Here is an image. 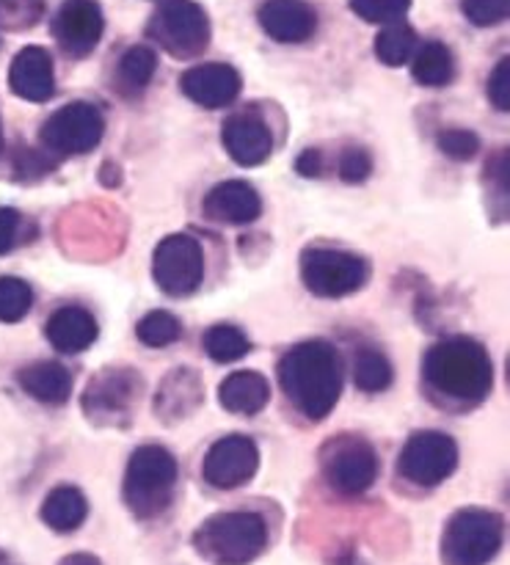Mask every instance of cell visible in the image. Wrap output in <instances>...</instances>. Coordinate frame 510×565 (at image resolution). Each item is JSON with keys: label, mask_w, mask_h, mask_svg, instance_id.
Instances as JSON below:
<instances>
[{"label": "cell", "mask_w": 510, "mask_h": 565, "mask_svg": "<svg viewBox=\"0 0 510 565\" xmlns=\"http://www.w3.org/2000/svg\"><path fill=\"white\" fill-rule=\"evenodd\" d=\"M20 235V213L11 207H0V254L11 252Z\"/></svg>", "instance_id": "38"}, {"label": "cell", "mask_w": 510, "mask_h": 565, "mask_svg": "<svg viewBox=\"0 0 510 565\" xmlns=\"http://www.w3.org/2000/svg\"><path fill=\"white\" fill-rule=\"evenodd\" d=\"M152 276L166 296H191L204 276V254L191 235H169L152 254Z\"/></svg>", "instance_id": "10"}, {"label": "cell", "mask_w": 510, "mask_h": 565, "mask_svg": "<svg viewBox=\"0 0 510 565\" xmlns=\"http://www.w3.org/2000/svg\"><path fill=\"white\" fill-rule=\"evenodd\" d=\"M279 384L304 417L326 419L342 392V364L334 348L323 340H309L285 353L279 362Z\"/></svg>", "instance_id": "1"}, {"label": "cell", "mask_w": 510, "mask_h": 565, "mask_svg": "<svg viewBox=\"0 0 510 565\" xmlns=\"http://www.w3.org/2000/svg\"><path fill=\"white\" fill-rule=\"evenodd\" d=\"M323 475L342 494H362L379 478V456L362 436H337L320 452Z\"/></svg>", "instance_id": "8"}, {"label": "cell", "mask_w": 510, "mask_h": 565, "mask_svg": "<svg viewBox=\"0 0 510 565\" xmlns=\"http://www.w3.org/2000/svg\"><path fill=\"white\" fill-rule=\"evenodd\" d=\"M408 6H412V0H351V9L357 11L362 20L375 22V25L401 20L408 11Z\"/></svg>", "instance_id": "33"}, {"label": "cell", "mask_w": 510, "mask_h": 565, "mask_svg": "<svg viewBox=\"0 0 510 565\" xmlns=\"http://www.w3.org/2000/svg\"><path fill=\"white\" fill-rule=\"evenodd\" d=\"M155 70H158V55H155V50L136 44L119 61V88L125 94H141L155 77Z\"/></svg>", "instance_id": "26"}, {"label": "cell", "mask_w": 510, "mask_h": 565, "mask_svg": "<svg viewBox=\"0 0 510 565\" xmlns=\"http://www.w3.org/2000/svg\"><path fill=\"white\" fill-rule=\"evenodd\" d=\"M136 334H138V340L144 342V345L166 348V345H171V342L180 340L182 326H180V320L174 318V315L158 309V312H149V315H144L141 320H138Z\"/></svg>", "instance_id": "30"}, {"label": "cell", "mask_w": 510, "mask_h": 565, "mask_svg": "<svg viewBox=\"0 0 510 565\" xmlns=\"http://www.w3.org/2000/svg\"><path fill=\"white\" fill-rule=\"evenodd\" d=\"M370 270L362 257L337 248H307L301 254V279L318 298H342L362 290Z\"/></svg>", "instance_id": "7"}, {"label": "cell", "mask_w": 510, "mask_h": 565, "mask_svg": "<svg viewBox=\"0 0 510 565\" xmlns=\"http://www.w3.org/2000/svg\"><path fill=\"white\" fill-rule=\"evenodd\" d=\"M461 9L469 22L480 28H491L508 20L510 0H464Z\"/></svg>", "instance_id": "34"}, {"label": "cell", "mask_w": 510, "mask_h": 565, "mask_svg": "<svg viewBox=\"0 0 510 565\" xmlns=\"http://www.w3.org/2000/svg\"><path fill=\"white\" fill-rule=\"evenodd\" d=\"M59 565H103V563H99V557L88 555V552H75V555L61 557Z\"/></svg>", "instance_id": "40"}, {"label": "cell", "mask_w": 510, "mask_h": 565, "mask_svg": "<svg viewBox=\"0 0 510 565\" xmlns=\"http://www.w3.org/2000/svg\"><path fill=\"white\" fill-rule=\"evenodd\" d=\"M425 381L447 401L478 406L495 386V364L480 342L469 337H450L436 342L425 356Z\"/></svg>", "instance_id": "2"}, {"label": "cell", "mask_w": 510, "mask_h": 565, "mask_svg": "<svg viewBox=\"0 0 510 565\" xmlns=\"http://www.w3.org/2000/svg\"><path fill=\"white\" fill-rule=\"evenodd\" d=\"M0 147H3V136H0Z\"/></svg>", "instance_id": "41"}, {"label": "cell", "mask_w": 510, "mask_h": 565, "mask_svg": "<svg viewBox=\"0 0 510 565\" xmlns=\"http://www.w3.org/2000/svg\"><path fill=\"white\" fill-rule=\"evenodd\" d=\"M439 149L453 160H472L480 152V138L472 130H442L439 132Z\"/></svg>", "instance_id": "35"}, {"label": "cell", "mask_w": 510, "mask_h": 565, "mask_svg": "<svg viewBox=\"0 0 510 565\" xmlns=\"http://www.w3.org/2000/svg\"><path fill=\"white\" fill-rule=\"evenodd\" d=\"M370 171H373V158L364 149L348 147L340 154V177L346 182H364L370 177Z\"/></svg>", "instance_id": "36"}, {"label": "cell", "mask_w": 510, "mask_h": 565, "mask_svg": "<svg viewBox=\"0 0 510 565\" xmlns=\"http://www.w3.org/2000/svg\"><path fill=\"white\" fill-rule=\"evenodd\" d=\"M268 546L265 519L248 511H226L204 519L193 533V550L213 565H248Z\"/></svg>", "instance_id": "3"}, {"label": "cell", "mask_w": 510, "mask_h": 565, "mask_svg": "<svg viewBox=\"0 0 510 565\" xmlns=\"http://www.w3.org/2000/svg\"><path fill=\"white\" fill-rule=\"evenodd\" d=\"M44 0H0V25L9 31L31 28L42 17Z\"/></svg>", "instance_id": "32"}, {"label": "cell", "mask_w": 510, "mask_h": 565, "mask_svg": "<svg viewBox=\"0 0 510 565\" xmlns=\"http://www.w3.org/2000/svg\"><path fill=\"white\" fill-rule=\"evenodd\" d=\"M259 450L248 436L232 434L215 441L202 461V478L219 491L241 489L257 475Z\"/></svg>", "instance_id": "12"}, {"label": "cell", "mask_w": 510, "mask_h": 565, "mask_svg": "<svg viewBox=\"0 0 510 565\" xmlns=\"http://www.w3.org/2000/svg\"><path fill=\"white\" fill-rule=\"evenodd\" d=\"M88 516V502L75 486H59L42 502V522L55 533H75Z\"/></svg>", "instance_id": "23"}, {"label": "cell", "mask_w": 510, "mask_h": 565, "mask_svg": "<svg viewBox=\"0 0 510 565\" xmlns=\"http://www.w3.org/2000/svg\"><path fill=\"white\" fill-rule=\"evenodd\" d=\"M177 486V461L166 447L144 445L130 456L125 472V505L138 519H152L169 508Z\"/></svg>", "instance_id": "4"}, {"label": "cell", "mask_w": 510, "mask_h": 565, "mask_svg": "<svg viewBox=\"0 0 510 565\" xmlns=\"http://www.w3.org/2000/svg\"><path fill=\"white\" fill-rule=\"evenodd\" d=\"M392 375L395 373H392L390 359L381 351H373V348L359 353L357 362H353V381H357L359 390L370 392V395L390 390Z\"/></svg>", "instance_id": "28"}, {"label": "cell", "mask_w": 510, "mask_h": 565, "mask_svg": "<svg viewBox=\"0 0 510 565\" xmlns=\"http://www.w3.org/2000/svg\"><path fill=\"white\" fill-rule=\"evenodd\" d=\"M199 403H202V386H199L196 375H193L191 370H174V373L160 384L155 408H158L160 417L185 419Z\"/></svg>", "instance_id": "24"}, {"label": "cell", "mask_w": 510, "mask_h": 565, "mask_svg": "<svg viewBox=\"0 0 510 565\" xmlns=\"http://www.w3.org/2000/svg\"><path fill=\"white\" fill-rule=\"evenodd\" d=\"M147 33L174 58H191L208 47L210 20L193 0H166L149 20Z\"/></svg>", "instance_id": "6"}, {"label": "cell", "mask_w": 510, "mask_h": 565, "mask_svg": "<svg viewBox=\"0 0 510 565\" xmlns=\"http://www.w3.org/2000/svg\"><path fill=\"white\" fill-rule=\"evenodd\" d=\"M296 169H298V174H304V177H318L320 171H323V158H320L318 149H307V152L298 158Z\"/></svg>", "instance_id": "39"}, {"label": "cell", "mask_w": 510, "mask_h": 565, "mask_svg": "<svg viewBox=\"0 0 510 565\" xmlns=\"http://www.w3.org/2000/svg\"><path fill=\"white\" fill-rule=\"evenodd\" d=\"M50 345L61 353H83L94 345L99 329L97 320L81 307H61L44 326Z\"/></svg>", "instance_id": "20"}, {"label": "cell", "mask_w": 510, "mask_h": 565, "mask_svg": "<svg viewBox=\"0 0 510 565\" xmlns=\"http://www.w3.org/2000/svg\"><path fill=\"white\" fill-rule=\"evenodd\" d=\"M458 447L439 430H419L406 441L397 461V472L414 486H439L456 472Z\"/></svg>", "instance_id": "11"}, {"label": "cell", "mask_w": 510, "mask_h": 565, "mask_svg": "<svg viewBox=\"0 0 510 565\" xmlns=\"http://www.w3.org/2000/svg\"><path fill=\"white\" fill-rule=\"evenodd\" d=\"M141 392V379L132 370H108L88 384L83 408L97 423H116L127 417Z\"/></svg>", "instance_id": "14"}, {"label": "cell", "mask_w": 510, "mask_h": 565, "mask_svg": "<svg viewBox=\"0 0 510 565\" xmlns=\"http://www.w3.org/2000/svg\"><path fill=\"white\" fill-rule=\"evenodd\" d=\"M221 406L230 414H259L270 401V384L265 375L254 373V370H237V373L226 375L219 386Z\"/></svg>", "instance_id": "21"}, {"label": "cell", "mask_w": 510, "mask_h": 565, "mask_svg": "<svg viewBox=\"0 0 510 565\" xmlns=\"http://www.w3.org/2000/svg\"><path fill=\"white\" fill-rule=\"evenodd\" d=\"M221 143L237 166H259L274 152V136L268 121L254 110L230 116L221 127Z\"/></svg>", "instance_id": "15"}, {"label": "cell", "mask_w": 510, "mask_h": 565, "mask_svg": "<svg viewBox=\"0 0 510 565\" xmlns=\"http://www.w3.org/2000/svg\"><path fill=\"white\" fill-rule=\"evenodd\" d=\"M105 119L97 105L70 103L42 125V143L61 158L86 154L103 141Z\"/></svg>", "instance_id": "9"}, {"label": "cell", "mask_w": 510, "mask_h": 565, "mask_svg": "<svg viewBox=\"0 0 510 565\" xmlns=\"http://www.w3.org/2000/svg\"><path fill=\"white\" fill-rule=\"evenodd\" d=\"M20 386L33 401L61 406L72 395V375L59 362H36L20 370Z\"/></svg>", "instance_id": "22"}, {"label": "cell", "mask_w": 510, "mask_h": 565, "mask_svg": "<svg viewBox=\"0 0 510 565\" xmlns=\"http://www.w3.org/2000/svg\"><path fill=\"white\" fill-rule=\"evenodd\" d=\"M180 88L191 103L202 108H224L241 94V72L230 64H199L182 72Z\"/></svg>", "instance_id": "16"}, {"label": "cell", "mask_w": 510, "mask_h": 565, "mask_svg": "<svg viewBox=\"0 0 510 565\" xmlns=\"http://www.w3.org/2000/svg\"><path fill=\"white\" fill-rule=\"evenodd\" d=\"M417 50V33L406 22H392L375 36V55L386 66H403Z\"/></svg>", "instance_id": "27"}, {"label": "cell", "mask_w": 510, "mask_h": 565, "mask_svg": "<svg viewBox=\"0 0 510 565\" xmlns=\"http://www.w3.org/2000/svg\"><path fill=\"white\" fill-rule=\"evenodd\" d=\"M202 207L210 221L241 226L259 218V213H263V199H259V193L248 182L226 180L204 196Z\"/></svg>", "instance_id": "19"}, {"label": "cell", "mask_w": 510, "mask_h": 565, "mask_svg": "<svg viewBox=\"0 0 510 565\" xmlns=\"http://www.w3.org/2000/svg\"><path fill=\"white\" fill-rule=\"evenodd\" d=\"M502 519L480 508L453 513L442 533V563L445 565H489L502 546Z\"/></svg>", "instance_id": "5"}, {"label": "cell", "mask_w": 510, "mask_h": 565, "mask_svg": "<svg viewBox=\"0 0 510 565\" xmlns=\"http://www.w3.org/2000/svg\"><path fill=\"white\" fill-rule=\"evenodd\" d=\"M489 97L500 110L510 108V61L502 58L489 77Z\"/></svg>", "instance_id": "37"}, {"label": "cell", "mask_w": 510, "mask_h": 565, "mask_svg": "<svg viewBox=\"0 0 510 565\" xmlns=\"http://www.w3.org/2000/svg\"><path fill=\"white\" fill-rule=\"evenodd\" d=\"M453 72H456L453 53L450 47L442 42H425L412 61V75L419 86H447V83L453 81Z\"/></svg>", "instance_id": "25"}, {"label": "cell", "mask_w": 510, "mask_h": 565, "mask_svg": "<svg viewBox=\"0 0 510 565\" xmlns=\"http://www.w3.org/2000/svg\"><path fill=\"white\" fill-rule=\"evenodd\" d=\"M259 25L281 44H301L318 28V14L304 0H265L259 6Z\"/></svg>", "instance_id": "17"}, {"label": "cell", "mask_w": 510, "mask_h": 565, "mask_svg": "<svg viewBox=\"0 0 510 565\" xmlns=\"http://www.w3.org/2000/svg\"><path fill=\"white\" fill-rule=\"evenodd\" d=\"M204 351H208V356L213 359V362H237V359H243L248 353V340L241 329L221 323L213 326V329L204 334Z\"/></svg>", "instance_id": "29"}, {"label": "cell", "mask_w": 510, "mask_h": 565, "mask_svg": "<svg viewBox=\"0 0 510 565\" xmlns=\"http://www.w3.org/2000/svg\"><path fill=\"white\" fill-rule=\"evenodd\" d=\"M105 20L97 0H66L53 22V33L61 50L72 58H86L103 39Z\"/></svg>", "instance_id": "13"}, {"label": "cell", "mask_w": 510, "mask_h": 565, "mask_svg": "<svg viewBox=\"0 0 510 565\" xmlns=\"http://www.w3.org/2000/svg\"><path fill=\"white\" fill-rule=\"evenodd\" d=\"M11 92L28 103H44L55 92L53 58L44 47H22L9 70Z\"/></svg>", "instance_id": "18"}, {"label": "cell", "mask_w": 510, "mask_h": 565, "mask_svg": "<svg viewBox=\"0 0 510 565\" xmlns=\"http://www.w3.org/2000/svg\"><path fill=\"white\" fill-rule=\"evenodd\" d=\"M33 292L31 287L14 276H3L0 279V320L3 323H17L31 312Z\"/></svg>", "instance_id": "31"}]
</instances>
